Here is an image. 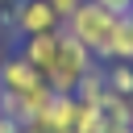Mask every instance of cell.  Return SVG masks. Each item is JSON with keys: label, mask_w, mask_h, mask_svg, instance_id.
Wrapping results in <instances>:
<instances>
[{"label": "cell", "mask_w": 133, "mask_h": 133, "mask_svg": "<svg viewBox=\"0 0 133 133\" xmlns=\"http://www.w3.org/2000/svg\"><path fill=\"white\" fill-rule=\"evenodd\" d=\"M116 21H121V17L108 12V8H100L96 0H79V8L62 21V29H66L75 42H83L96 62H108V42H112Z\"/></svg>", "instance_id": "1"}, {"label": "cell", "mask_w": 133, "mask_h": 133, "mask_svg": "<svg viewBox=\"0 0 133 133\" xmlns=\"http://www.w3.org/2000/svg\"><path fill=\"white\" fill-rule=\"evenodd\" d=\"M91 66H96L91 50H87L83 42H75L66 29H58V58H54V66L46 71V83H50V91L75 96V83H79V79H83Z\"/></svg>", "instance_id": "2"}, {"label": "cell", "mask_w": 133, "mask_h": 133, "mask_svg": "<svg viewBox=\"0 0 133 133\" xmlns=\"http://www.w3.org/2000/svg\"><path fill=\"white\" fill-rule=\"evenodd\" d=\"M12 29H17L21 37H29V33H50V29H62V17H58L46 0H21V4L12 8Z\"/></svg>", "instance_id": "3"}, {"label": "cell", "mask_w": 133, "mask_h": 133, "mask_svg": "<svg viewBox=\"0 0 133 133\" xmlns=\"http://www.w3.org/2000/svg\"><path fill=\"white\" fill-rule=\"evenodd\" d=\"M71 125H75V96H62V91H54V96L46 100V108L33 116V125H25V129L58 133V129H71Z\"/></svg>", "instance_id": "4"}, {"label": "cell", "mask_w": 133, "mask_h": 133, "mask_svg": "<svg viewBox=\"0 0 133 133\" xmlns=\"http://www.w3.org/2000/svg\"><path fill=\"white\" fill-rule=\"evenodd\" d=\"M37 83H42V71H37V66H29L21 54H4V62H0V91H4V96L29 91V87H37Z\"/></svg>", "instance_id": "5"}, {"label": "cell", "mask_w": 133, "mask_h": 133, "mask_svg": "<svg viewBox=\"0 0 133 133\" xmlns=\"http://www.w3.org/2000/svg\"><path fill=\"white\" fill-rule=\"evenodd\" d=\"M21 58H25L29 66H37L42 79H46V71H50L54 58H58V29H50V33H29L25 46H21Z\"/></svg>", "instance_id": "6"}, {"label": "cell", "mask_w": 133, "mask_h": 133, "mask_svg": "<svg viewBox=\"0 0 133 133\" xmlns=\"http://www.w3.org/2000/svg\"><path fill=\"white\" fill-rule=\"evenodd\" d=\"M108 62H133V12H125L108 42Z\"/></svg>", "instance_id": "7"}, {"label": "cell", "mask_w": 133, "mask_h": 133, "mask_svg": "<svg viewBox=\"0 0 133 133\" xmlns=\"http://www.w3.org/2000/svg\"><path fill=\"white\" fill-rule=\"evenodd\" d=\"M108 96V79H104V66H91L79 83H75V100L79 104H100Z\"/></svg>", "instance_id": "8"}, {"label": "cell", "mask_w": 133, "mask_h": 133, "mask_svg": "<svg viewBox=\"0 0 133 133\" xmlns=\"http://www.w3.org/2000/svg\"><path fill=\"white\" fill-rule=\"evenodd\" d=\"M100 112H104L108 125H129V129H133V100H129V96H112V91H108V96L100 100Z\"/></svg>", "instance_id": "9"}, {"label": "cell", "mask_w": 133, "mask_h": 133, "mask_svg": "<svg viewBox=\"0 0 133 133\" xmlns=\"http://www.w3.org/2000/svg\"><path fill=\"white\" fill-rule=\"evenodd\" d=\"M104 79H108V91L112 96H129L133 100V62H108L104 66Z\"/></svg>", "instance_id": "10"}, {"label": "cell", "mask_w": 133, "mask_h": 133, "mask_svg": "<svg viewBox=\"0 0 133 133\" xmlns=\"http://www.w3.org/2000/svg\"><path fill=\"white\" fill-rule=\"evenodd\" d=\"M75 129H79V133H104L108 121H104L100 104H79V100H75Z\"/></svg>", "instance_id": "11"}, {"label": "cell", "mask_w": 133, "mask_h": 133, "mask_svg": "<svg viewBox=\"0 0 133 133\" xmlns=\"http://www.w3.org/2000/svg\"><path fill=\"white\" fill-rule=\"evenodd\" d=\"M100 8H108V12H116V17H125L129 8H133V0H96Z\"/></svg>", "instance_id": "12"}, {"label": "cell", "mask_w": 133, "mask_h": 133, "mask_svg": "<svg viewBox=\"0 0 133 133\" xmlns=\"http://www.w3.org/2000/svg\"><path fill=\"white\" fill-rule=\"evenodd\" d=\"M46 4H50V8H54V12L62 17V21H66V17H71V12L79 8V0H46Z\"/></svg>", "instance_id": "13"}, {"label": "cell", "mask_w": 133, "mask_h": 133, "mask_svg": "<svg viewBox=\"0 0 133 133\" xmlns=\"http://www.w3.org/2000/svg\"><path fill=\"white\" fill-rule=\"evenodd\" d=\"M0 133H21V125H17V121H8V116L0 112Z\"/></svg>", "instance_id": "14"}, {"label": "cell", "mask_w": 133, "mask_h": 133, "mask_svg": "<svg viewBox=\"0 0 133 133\" xmlns=\"http://www.w3.org/2000/svg\"><path fill=\"white\" fill-rule=\"evenodd\" d=\"M104 133H133V129H129V125H108Z\"/></svg>", "instance_id": "15"}, {"label": "cell", "mask_w": 133, "mask_h": 133, "mask_svg": "<svg viewBox=\"0 0 133 133\" xmlns=\"http://www.w3.org/2000/svg\"><path fill=\"white\" fill-rule=\"evenodd\" d=\"M21 133H42V129H21Z\"/></svg>", "instance_id": "16"}, {"label": "cell", "mask_w": 133, "mask_h": 133, "mask_svg": "<svg viewBox=\"0 0 133 133\" xmlns=\"http://www.w3.org/2000/svg\"><path fill=\"white\" fill-rule=\"evenodd\" d=\"M0 62H4V42H0Z\"/></svg>", "instance_id": "17"}, {"label": "cell", "mask_w": 133, "mask_h": 133, "mask_svg": "<svg viewBox=\"0 0 133 133\" xmlns=\"http://www.w3.org/2000/svg\"><path fill=\"white\" fill-rule=\"evenodd\" d=\"M0 8H4V0H0Z\"/></svg>", "instance_id": "18"}, {"label": "cell", "mask_w": 133, "mask_h": 133, "mask_svg": "<svg viewBox=\"0 0 133 133\" xmlns=\"http://www.w3.org/2000/svg\"><path fill=\"white\" fill-rule=\"evenodd\" d=\"M129 12H133V8H129Z\"/></svg>", "instance_id": "19"}]
</instances>
